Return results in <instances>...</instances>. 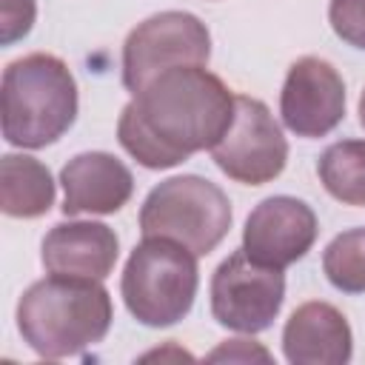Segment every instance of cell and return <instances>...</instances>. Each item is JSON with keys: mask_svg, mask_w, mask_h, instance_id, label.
<instances>
[{"mask_svg": "<svg viewBox=\"0 0 365 365\" xmlns=\"http://www.w3.org/2000/svg\"><path fill=\"white\" fill-rule=\"evenodd\" d=\"M234 103L237 94L205 66H177L131 97L120 111L117 140L140 165L174 168L222 140Z\"/></svg>", "mask_w": 365, "mask_h": 365, "instance_id": "cell-1", "label": "cell"}, {"mask_svg": "<svg viewBox=\"0 0 365 365\" xmlns=\"http://www.w3.org/2000/svg\"><path fill=\"white\" fill-rule=\"evenodd\" d=\"M111 319L114 308L103 279L48 274L17 302V331L43 359H66L103 342Z\"/></svg>", "mask_w": 365, "mask_h": 365, "instance_id": "cell-2", "label": "cell"}, {"mask_svg": "<svg viewBox=\"0 0 365 365\" xmlns=\"http://www.w3.org/2000/svg\"><path fill=\"white\" fill-rule=\"evenodd\" d=\"M74 117L77 83L57 54L34 51L6 66L0 120L9 145L46 148L74 125Z\"/></svg>", "mask_w": 365, "mask_h": 365, "instance_id": "cell-3", "label": "cell"}, {"mask_svg": "<svg viewBox=\"0 0 365 365\" xmlns=\"http://www.w3.org/2000/svg\"><path fill=\"white\" fill-rule=\"evenodd\" d=\"M197 254L168 237H143L123 268L120 294L128 314L148 328L180 322L197 297Z\"/></svg>", "mask_w": 365, "mask_h": 365, "instance_id": "cell-4", "label": "cell"}, {"mask_svg": "<svg viewBox=\"0 0 365 365\" xmlns=\"http://www.w3.org/2000/svg\"><path fill=\"white\" fill-rule=\"evenodd\" d=\"M234 220L228 194L197 174L168 177L148 191L140 208L143 237H168L197 257L211 254Z\"/></svg>", "mask_w": 365, "mask_h": 365, "instance_id": "cell-5", "label": "cell"}, {"mask_svg": "<svg viewBox=\"0 0 365 365\" xmlns=\"http://www.w3.org/2000/svg\"><path fill=\"white\" fill-rule=\"evenodd\" d=\"M211 34L191 11H160L137 23L123 43V83L137 94L177 66H208Z\"/></svg>", "mask_w": 365, "mask_h": 365, "instance_id": "cell-6", "label": "cell"}, {"mask_svg": "<svg viewBox=\"0 0 365 365\" xmlns=\"http://www.w3.org/2000/svg\"><path fill=\"white\" fill-rule=\"evenodd\" d=\"M285 299L282 268L254 262L242 248L228 254L211 277V314L237 334L265 331Z\"/></svg>", "mask_w": 365, "mask_h": 365, "instance_id": "cell-7", "label": "cell"}, {"mask_svg": "<svg viewBox=\"0 0 365 365\" xmlns=\"http://www.w3.org/2000/svg\"><path fill=\"white\" fill-rule=\"evenodd\" d=\"M211 157L228 180L265 185L282 174L288 163V143L262 100L237 94L234 120L222 140L211 148Z\"/></svg>", "mask_w": 365, "mask_h": 365, "instance_id": "cell-8", "label": "cell"}, {"mask_svg": "<svg viewBox=\"0 0 365 365\" xmlns=\"http://www.w3.org/2000/svg\"><path fill=\"white\" fill-rule=\"evenodd\" d=\"M279 114L297 137L314 140L331 134L345 117V83L339 71L314 54L291 63L279 94Z\"/></svg>", "mask_w": 365, "mask_h": 365, "instance_id": "cell-9", "label": "cell"}, {"mask_svg": "<svg viewBox=\"0 0 365 365\" xmlns=\"http://www.w3.org/2000/svg\"><path fill=\"white\" fill-rule=\"evenodd\" d=\"M317 214L308 202L279 194L262 200L245 220L242 251L262 265L288 268L317 242Z\"/></svg>", "mask_w": 365, "mask_h": 365, "instance_id": "cell-10", "label": "cell"}, {"mask_svg": "<svg viewBox=\"0 0 365 365\" xmlns=\"http://www.w3.org/2000/svg\"><path fill=\"white\" fill-rule=\"evenodd\" d=\"M63 214H114L134 194V177L128 165L108 151H83L71 157L63 171Z\"/></svg>", "mask_w": 365, "mask_h": 365, "instance_id": "cell-11", "label": "cell"}, {"mask_svg": "<svg viewBox=\"0 0 365 365\" xmlns=\"http://www.w3.org/2000/svg\"><path fill=\"white\" fill-rule=\"evenodd\" d=\"M43 268L48 274L106 279L120 257V240L114 228L94 220L57 222L43 240Z\"/></svg>", "mask_w": 365, "mask_h": 365, "instance_id": "cell-12", "label": "cell"}, {"mask_svg": "<svg viewBox=\"0 0 365 365\" xmlns=\"http://www.w3.org/2000/svg\"><path fill=\"white\" fill-rule=\"evenodd\" d=\"M282 354L291 365H345L354 336L345 314L331 302H302L282 328Z\"/></svg>", "mask_w": 365, "mask_h": 365, "instance_id": "cell-13", "label": "cell"}, {"mask_svg": "<svg viewBox=\"0 0 365 365\" xmlns=\"http://www.w3.org/2000/svg\"><path fill=\"white\" fill-rule=\"evenodd\" d=\"M54 205L51 171L29 154H3L0 160V208L17 220L43 217Z\"/></svg>", "mask_w": 365, "mask_h": 365, "instance_id": "cell-14", "label": "cell"}, {"mask_svg": "<svg viewBox=\"0 0 365 365\" xmlns=\"http://www.w3.org/2000/svg\"><path fill=\"white\" fill-rule=\"evenodd\" d=\"M325 191L342 205L365 208V140H339L317 160Z\"/></svg>", "mask_w": 365, "mask_h": 365, "instance_id": "cell-15", "label": "cell"}, {"mask_svg": "<svg viewBox=\"0 0 365 365\" xmlns=\"http://www.w3.org/2000/svg\"><path fill=\"white\" fill-rule=\"evenodd\" d=\"M322 271L336 291L365 294V228L336 234L322 254Z\"/></svg>", "mask_w": 365, "mask_h": 365, "instance_id": "cell-16", "label": "cell"}, {"mask_svg": "<svg viewBox=\"0 0 365 365\" xmlns=\"http://www.w3.org/2000/svg\"><path fill=\"white\" fill-rule=\"evenodd\" d=\"M328 20L339 40L365 51V0H331Z\"/></svg>", "mask_w": 365, "mask_h": 365, "instance_id": "cell-17", "label": "cell"}, {"mask_svg": "<svg viewBox=\"0 0 365 365\" xmlns=\"http://www.w3.org/2000/svg\"><path fill=\"white\" fill-rule=\"evenodd\" d=\"M34 0H0V43L11 46L23 40L34 26Z\"/></svg>", "mask_w": 365, "mask_h": 365, "instance_id": "cell-18", "label": "cell"}, {"mask_svg": "<svg viewBox=\"0 0 365 365\" xmlns=\"http://www.w3.org/2000/svg\"><path fill=\"white\" fill-rule=\"evenodd\" d=\"M222 359H228V362H254V359L271 362V354L251 339H231L208 354V362H222Z\"/></svg>", "mask_w": 365, "mask_h": 365, "instance_id": "cell-19", "label": "cell"}, {"mask_svg": "<svg viewBox=\"0 0 365 365\" xmlns=\"http://www.w3.org/2000/svg\"><path fill=\"white\" fill-rule=\"evenodd\" d=\"M359 125L365 128V91H362V97H359Z\"/></svg>", "mask_w": 365, "mask_h": 365, "instance_id": "cell-20", "label": "cell"}]
</instances>
